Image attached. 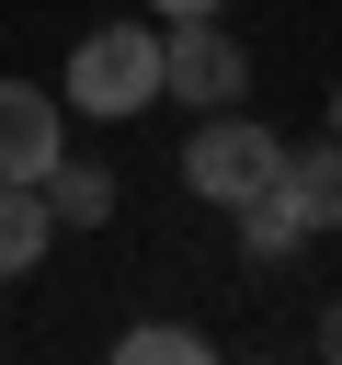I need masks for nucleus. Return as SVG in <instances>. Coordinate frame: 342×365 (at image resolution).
I'll list each match as a JSON object with an SVG mask.
<instances>
[{
    "label": "nucleus",
    "instance_id": "obj_8",
    "mask_svg": "<svg viewBox=\"0 0 342 365\" xmlns=\"http://www.w3.org/2000/svg\"><path fill=\"white\" fill-rule=\"evenodd\" d=\"M228 217H239V251H251V262H296V251H308V228H296L285 182H274V194H251V205H228Z\"/></svg>",
    "mask_w": 342,
    "mask_h": 365
},
{
    "label": "nucleus",
    "instance_id": "obj_9",
    "mask_svg": "<svg viewBox=\"0 0 342 365\" xmlns=\"http://www.w3.org/2000/svg\"><path fill=\"white\" fill-rule=\"evenodd\" d=\"M114 354H125V365H205V331H194V319H137Z\"/></svg>",
    "mask_w": 342,
    "mask_h": 365
},
{
    "label": "nucleus",
    "instance_id": "obj_1",
    "mask_svg": "<svg viewBox=\"0 0 342 365\" xmlns=\"http://www.w3.org/2000/svg\"><path fill=\"white\" fill-rule=\"evenodd\" d=\"M57 103H68V114H91V125L148 114V103H160V11H148V23H91V34L68 46Z\"/></svg>",
    "mask_w": 342,
    "mask_h": 365
},
{
    "label": "nucleus",
    "instance_id": "obj_10",
    "mask_svg": "<svg viewBox=\"0 0 342 365\" xmlns=\"http://www.w3.org/2000/svg\"><path fill=\"white\" fill-rule=\"evenodd\" d=\"M137 11H160V23H205V11H228V0H137Z\"/></svg>",
    "mask_w": 342,
    "mask_h": 365
},
{
    "label": "nucleus",
    "instance_id": "obj_5",
    "mask_svg": "<svg viewBox=\"0 0 342 365\" xmlns=\"http://www.w3.org/2000/svg\"><path fill=\"white\" fill-rule=\"evenodd\" d=\"M285 205H296V228H308V240H331V228H342V137L285 148Z\"/></svg>",
    "mask_w": 342,
    "mask_h": 365
},
{
    "label": "nucleus",
    "instance_id": "obj_3",
    "mask_svg": "<svg viewBox=\"0 0 342 365\" xmlns=\"http://www.w3.org/2000/svg\"><path fill=\"white\" fill-rule=\"evenodd\" d=\"M160 91H182V103H239L251 91V46L205 11V23H160Z\"/></svg>",
    "mask_w": 342,
    "mask_h": 365
},
{
    "label": "nucleus",
    "instance_id": "obj_11",
    "mask_svg": "<svg viewBox=\"0 0 342 365\" xmlns=\"http://www.w3.org/2000/svg\"><path fill=\"white\" fill-rule=\"evenodd\" d=\"M319 342H331V354H342V308H331V319H319Z\"/></svg>",
    "mask_w": 342,
    "mask_h": 365
},
{
    "label": "nucleus",
    "instance_id": "obj_6",
    "mask_svg": "<svg viewBox=\"0 0 342 365\" xmlns=\"http://www.w3.org/2000/svg\"><path fill=\"white\" fill-rule=\"evenodd\" d=\"M46 240H57L46 182H0V285H11V274H34V262H46Z\"/></svg>",
    "mask_w": 342,
    "mask_h": 365
},
{
    "label": "nucleus",
    "instance_id": "obj_7",
    "mask_svg": "<svg viewBox=\"0 0 342 365\" xmlns=\"http://www.w3.org/2000/svg\"><path fill=\"white\" fill-rule=\"evenodd\" d=\"M114 194H125V182H114L103 160H68V148H57V171H46V205H57V228H103V217H114Z\"/></svg>",
    "mask_w": 342,
    "mask_h": 365
},
{
    "label": "nucleus",
    "instance_id": "obj_12",
    "mask_svg": "<svg viewBox=\"0 0 342 365\" xmlns=\"http://www.w3.org/2000/svg\"><path fill=\"white\" fill-rule=\"evenodd\" d=\"M331 137H342V91H331Z\"/></svg>",
    "mask_w": 342,
    "mask_h": 365
},
{
    "label": "nucleus",
    "instance_id": "obj_4",
    "mask_svg": "<svg viewBox=\"0 0 342 365\" xmlns=\"http://www.w3.org/2000/svg\"><path fill=\"white\" fill-rule=\"evenodd\" d=\"M68 148V103L46 80H0V182H46Z\"/></svg>",
    "mask_w": 342,
    "mask_h": 365
},
{
    "label": "nucleus",
    "instance_id": "obj_2",
    "mask_svg": "<svg viewBox=\"0 0 342 365\" xmlns=\"http://www.w3.org/2000/svg\"><path fill=\"white\" fill-rule=\"evenodd\" d=\"M182 182H194L205 205H251V194H274V182H285V137H274L262 114L217 103V114L182 137Z\"/></svg>",
    "mask_w": 342,
    "mask_h": 365
}]
</instances>
